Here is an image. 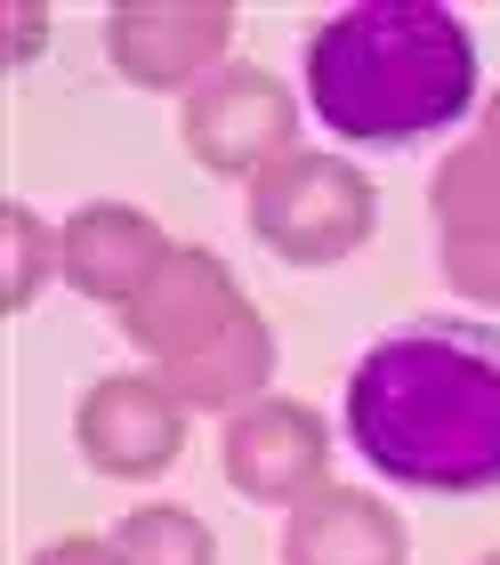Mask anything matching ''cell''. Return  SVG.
Wrapping results in <instances>:
<instances>
[{"label": "cell", "instance_id": "3", "mask_svg": "<svg viewBox=\"0 0 500 565\" xmlns=\"http://www.w3.org/2000/svg\"><path fill=\"white\" fill-rule=\"evenodd\" d=\"M121 331L187 413H226L234 420L275 380V323L251 307L234 267L202 243H178L153 267V282L121 307Z\"/></svg>", "mask_w": 500, "mask_h": 565}, {"label": "cell", "instance_id": "15", "mask_svg": "<svg viewBox=\"0 0 500 565\" xmlns=\"http://www.w3.org/2000/svg\"><path fill=\"white\" fill-rule=\"evenodd\" d=\"M41 33H49V17H41V9H17V65L41 57Z\"/></svg>", "mask_w": 500, "mask_h": 565}, {"label": "cell", "instance_id": "1", "mask_svg": "<svg viewBox=\"0 0 500 565\" xmlns=\"http://www.w3.org/2000/svg\"><path fill=\"white\" fill-rule=\"evenodd\" d=\"M348 445L404 493H500V323L412 316L348 372Z\"/></svg>", "mask_w": 500, "mask_h": 565}, {"label": "cell", "instance_id": "12", "mask_svg": "<svg viewBox=\"0 0 500 565\" xmlns=\"http://www.w3.org/2000/svg\"><path fill=\"white\" fill-rule=\"evenodd\" d=\"M114 550H121V565H219V533H210L194 509L146 501L114 525Z\"/></svg>", "mask_w": 500, "mask_h": 565}, {"label": "cell", "instance_id": "10", "mask_svg": "<svg viewBox=\"0 0 500 565\" xmlns=\"http://www.w3.org/2000/svg\"><path fill=\"white\" fill-rule=\"evenodd\" d=\"M170 250H178V243H170L146 211H129V202H89V211H73V218L57 226V275H65L82 299L114 307V316L153 282V267H162Z\"/></svg>", "mask_w": 500, "mask_h": 565}, {"label": "cell", "instance_id": "4", "mask_svg": "<svg viewBox=\"0 0 500 565\" xmlns=\"http://www.w3.org/2000/svg\"><path fill=\"white\" fill-rule=\"evenodd\" d=\"M243 218L283 267H339V259H355V250L372 243L380 186L355 162H339V153H307L299 146L291 162L251 178Z\"/></svg>", "mask_w": 500, "mask_h": 565}, {"label": "cell", "instance_id": "6", "mask_svg": "<svg viewBox=\"0 0 500 565\" xmlns=\"http://www.w3.org/2000/svg\"><path fill=\"white\" fill-rule=\"evenodd\" d=\"M436 267L468 307H500V138L468 130L428 178Z\"/></svg>", "mask_w": 500, "mask_h": 565}, {"label": "cell", "instance_id": "9", "mask_svg": "<svg viewBox=\"0 0 500 565\" xmlns=\"http://www.w3.org/2000/svg\"><path fill=\"white\" fill-rule=\"evenodd\" d=\"M73 445L97 477L114 484H146L178 469L187 452V404H178L153 372H105L97 388L73 404Z\"/></svg>", "mask_w": 500, "mask_h": 565}, {"label": "cell", "instance_id": "17", "mask_svg": "<svg viewBox=\"0 0 500 565\" xmlns=\"http://www.w3.org/2000/svg\"><path fill=\"white\" fill-rule=\"evenodd\" d=\"M485 565H500V550H492V557H485Z\"/></svg>", "mask_w": 500, "mask_h": 565}, {"label": "cell", "instance_id": "14", "mask_svg": "<svg viewBox=\"0 0 500 565\" xmlns=\"http://www.w3.org/2000/svg\"><path fill=\"white\" fill-rule=\"evenodd\" d=\"M33 565H121V550H114V533H65V542L33 550Z\"/></svg>", "mask_w": 500, "mask_h": 565}, {"label": "cell", "instance_id": "5", "mask_svg": "<svg viewBox=\"0 0 500 565\" xmlns=\"http://www.w3.org/2000/svg\"><path fill=\"white\" fill-rule=\"evenodd\" d=\"M178 138L210 178H258L299 153V106L267 65H219L178 106Z\"/></svg>", "mask_w": 500, "mask_h": 565}, {"label": "cell", "instance_id": "7", "mask_svg": "<svg viewBox=\"0 0 500 565\" xmlns=\"http://www.w3.org/2000/svg\"><path fill=\"white\" fill-rule=\"evenodd\" d=\"M234 49V9L226 0H129L105 17V57L129 89H202Z\"/></svg>", "mask_w": 500, "mask_h": 565}, {"label": "cell", "instance_id": "16", "mask_svg": "<svg viewBox=\"0 0 500 565\" xmlns=\"http://www.w3.org/2000/svg\"><path fill=\"white\" fill-rule=\"evenodd\" d=\"M477 130H492V138H500V89H492V106H485V121H477Z\"/></svg>", "mask_w": 500, "mask_h": 565}, {"label": "cell", "instance_id": "8", "mask_svg": "<svg viewBox=\"0 0 500 565\" xmlns=\"http://www.w3.org/2000/svg\"><path fill=\"white\" fill-rule=\"evenodd\" d=\"M219 469L243 501H267V509H299L307 493L331 484V428L315 404L299 396H258L226 420L219 436Z\"/></svg>", "mask_w": 500, "mask_h": 565}, {"label": "cell", "instance_id": "11", "mask_svg": "<svg viewBox=\"0 0 500 565\" xmlns=\"http://www.w3.org/2000/svg\"><path fill=\"white\" fill-rule=\"evenodd\" d=\"M283 565H412V533L380 493L323 484L283 525Z\"/></svg>", "mask_w": 500, "mask_h": 565}, {"label": "cell", "instance_id": "2", "mask_svg": "<svg viewBox=\"0 0 500 565\" xmlns=\"http://www.w3.org/2000/svg\"><path fill=\"white\" fill-rule=\"evenodd\" d=\"M307 106L348 146H419L477 106V33L436 0H363L307 33Z\"/></svg>", "mask_w": 500, "mask_h": 565}, {"label": "cell", "instance_id": "13", "mask_svg": "<svg viewBox=\"0 0 500 565\" xmlns=\"http://www.w3.org/2000/svg\"><path fill=\"white\" fill-rule=\"evenodd\" d=\"M9 307L24 316V307L41 299V282L57 275V226H41V211L33 202H9Z\"/></svg>", "mask_w": 500, "mask_h": 565}]
</instances>
